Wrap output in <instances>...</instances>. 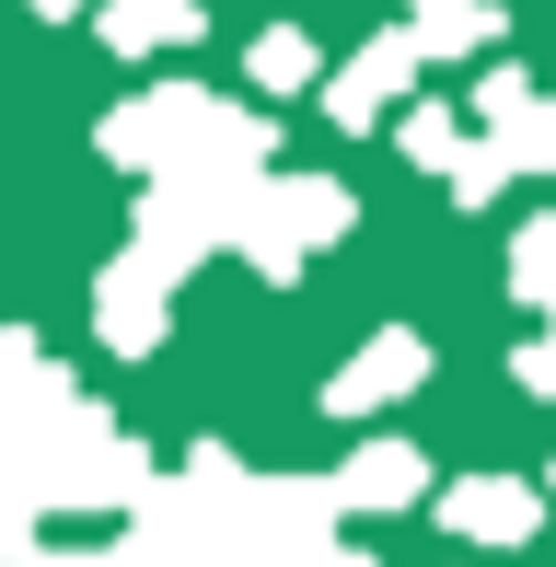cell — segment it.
Segmentation results:
<instances>
[{"mask_svg":"<svg viewBox=\"0 0 556 567\" xmlns=\"http://www.w3.org/2000/svg\"><path fill=\"white\" fill-rule=\"evenodd\" d=\"M93 498H151V463L23 348L12 371V556H35V509H93Z\"/></svg>","mask_w":556,"mask_h":567,"instance_id":"obj_1","label":"cell"},{"mask_svg":"<svg viewBox=\"0 0 556 567\" xmlns=\"http://www.w3.org/2000/svg\"><path fill=\"white\" fill-rule=\"evenodd\" d=\"M511 290L556 313V220H522V244H511Z\"/></svg>","mask_w":556,"mask_h":567,"instance_id":"obj_8","label":"cell"},{"mask_svg":"<svg viewBox=\"0 0 556 567\" xmlns=\"http://www.w3.org/2000/svg\"><path fill=\"white\" fill-rule=\"evenodd\" d=\"M441 522L475 533V545H522V533H534V486H511V475H464V486L441 498Z\"/></svg>","mask_w":556,"mask_h":567,"instance_id":"obj_5","label":"cell"},{"mask_svg":"<svg viewBox=\"0 0 556 567\" xmlns=\"http://www.w3.org/2000/svg\"><path fill=\"white\" fill-rule=\"evenodd\" d=\"M418 382H429V337H406V324H383V337H371V348L348 359L337 382H325V405H337V417H371V405L418 394Z\"/></svg>","mask_w":556,"mask_h":567,"instance_id":"obj_3","label":"cell"},{"mask_svg":"<svg viewBox=\"0 0 556 567\" xmlns=\"http://www.w3.org/2000/svg\"><path fill=\"white\" fill-rule=\"evenodd\" d=\"M522 382H534V394H556V337H534V348H522Z\"/></svg>","mask_w":556,"mask_h":567,"instance_id":"obj_11","label":"cell"},{"mask_svg":"<svg viewBox=\"0 0 556 567\" xmlns=\"http://www.w3.org/2000/svg\"><path fill=\"white\" fill-rule=\"evenodd\" d=\"M406 151H418V163H441V174L464 163V127H452V105H418V116H406Z\"/></svg>","mask_w":556,"mask_h":567,"instance_id":"obj_10","label":"cell"},{"mask_svg":"<svg viewBox=\"0 0 556 567\" xmlns=\"http://www.w3.org/2000/svg\"><path fill=\"white\" fill-rule=\"evenodd\" d=\"M256 82H267V93L313 82V35H290V23H278V35H256Z\"/></svg>","mask_w":556,"mask_h":567,"instance_id":"obj_9","label":"cell"},{"mask_svg":"<svg viewBox=\"0 0 556 567\" xmlns=\"http://www.w3.org/2000/svg\"><path fill=\"white\" fill-rule=\"evenodd\" d=\"M105 151H116V163H163V151H174V174H244L267 151V127L256 116H209V105H186V93H151L140 116L105 127Z\"/></svg>","mask_w":556,"mask_h":567,"instance_id":"obj_2","label":"cell"},{"mask_svg":"<svg viewBox=\"0 0 556 567\" xmlns=\"http://www.w3.org/2000/svg\"><path fill=\"white\" fill-rule=\"evenodd\" d=\"M35 12H47V23H70V12H105V0H35Z\"/></svg>","mask_w":556,"mask_h":567,"instance_id":"obj_12","label":"cell"},{"mask_svg":"<svg viewBox=\"0 0 556 567\" xmlns=\"http://www.w3.org/2000/svg\"><path fill=\"white\" fill-rule=\"evenodd\" d=\"M93 23H105V47L140 59V47H163V35H197V0H105Z\"/></svg>","mask_w":556,"mask_h":567,"instance_id":"obj_7","label":"cell"},{"mask_svg":"<svg viewBox=\"0 0 556 567\" xmlns=\"http://www.w3.org/2000/svg\"><path fill=\"white\" fill-rule=\"evenodd\" d=\"M418 486H429V475H418V452H406V441H371V452H348L337 498H348V509H406Z\"/></svg>","mask_w":556,"mask_h":567,"instance_id":"obj_6","label":"cell"},{"mask_svg":"<svg viewBox=\"0 0 556 567\" xmlns=\"http://www.w3.org/2000/svg\"><path fill=\"white\" fill-rule=\"evenodd\" d=\"M418 59H429V47H418V23H394L383 47H360V59L337 70V93H325V116H337V127H371V116L394 105V82H406Z\"/></svg>","mask_w":556,"mask_h":567,"instance_id":"obj_4","label":"cell"}]
</instances>
